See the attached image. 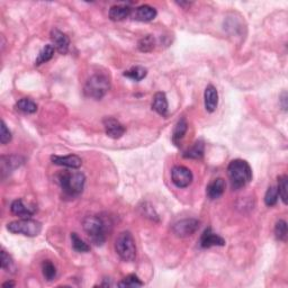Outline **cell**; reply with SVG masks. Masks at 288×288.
I'll return each mask as SVG.
<instances>
[{"label":"cell","mask_w":288,"mask_h":288,"mask_svg":"<svg viewBox=\"0 0 288 288\" xmlns=\"http://www.w3.org/2000/svg\"><path fill=\"white\" fill-rule=\"evenodd\" d=\"M204 103L205 108L208 113H214L216 111L218 105V93L213 85H208L205 89Z\"/></svg>","instance_id":"cell-15"},{"label":"cell","mask_w":288,"mask_h":288,"mask_svg":"<svg viewBox=\"0 0 288 288\" xmlns=\"http://www.w3.org/2000/svg\"><path fill=\"white\" fill-rule=\"evenodd\" d=\"M227 175L231 182V188L233 190H239L252 180V169L245 160L235 159L228 164Z\"/></svg>","instance_id":"cell-1"},{"label":"cell","mask_w":288,"mask_h":288,"mask_svg":"<svg viewBox=\"0 0 288 288\" xmlns=\"http://www.w3.org/2000/svg\"><path fill=\"white\" fill-rule=\"evenodd\" d=\"M278 194L281 198L282 203L285 205L287 204L288 198V177L286 175H282L278 177Z\"/></svg>","instance_id":"cell-28"},{"label":"cell","mask_w":288,"mask_h":288,"mask_svg":"<svg viewBox=\"0 0 288 288\" xmlns=\"http://www.w3.org/2000/svg\"><path fill=\"white\" fill-rule=\"evenodd\" d=\"M13 139V135H12V132L9 131V129L6 125V123L5 121L2 122V131H0V142L2 144H7L12 141Z\"/></svg>","instance_id":"cell-33"},{"label":"cell","mask_w":288,"mask_h":288,"mask_svg":"<svg viewBox=\"0 0 288 288\" xmlns=\"http://www.w3.org/2000/svg\"><path fill=\"white\" fill-rule=\"evenodd\" d=\"M132 11H133V9L130 6H127V5H115V6H113L109 9L108 15L113 22H121L126 20L127 17H130Z\"/></svg>","instance_id":"cell-17"},{"label":"cell","mask_w":288,"mask_h":288,"mask_svg":"<svg viewBox=\"0 0 288 288\" xmlns=\"http://www.w3.org/2000/svg\"><path fill=\"white\" fill-rule=\"evenodd\" d=\"M111 88V81L105 75H94L86 81L84 93L87 97L100 100Z\"/></svg>","instance_id":"cell-4"},{"label":"cell","mask_w":288,"mask_h":288,"mask_svg":"<svg viewBox=\"0 0 288 288\" xmlns=\"http://www.w3.org/2000/svg\"><path fill=\"white\" fill-rule=\"evenodd\" d=\"M225 180L223 178H216L215 180H213L211 184L207 186L206 188V195L209 199H217L221 197L225 191Z\"/></svg>","instance_id":"cell-16"},{"label":"cell","mask_w":288,"mask_h":288,"mask_svg":"<svg viewBox=\"0 0 288 288\" xmlns=\"http://www.w3.org/2000/svg\"><path fill=\"white\" fill-rule=\"evenodd\" d=\"M2 268L5 271L12 272L13 270H15V263H14L13 258L4 249L2 250Z\"/></svg>","instance_id":"cell-32"},{"label":"cell","mask_w":288,"mask_h":288,"mask_svg":"<svg viewBox=\"0 0 288 288\" xmlns=\"http://www.w3.org/2000/svg\"><path fill=\"white\" fill-rule=\"evenodd\" d=\"M168 99L167 96L164 93H157L153 96V102H152V109L154 112H157L159 115L166 117L168 115Z\"/></svg>","instance_id":"cell-18"},{"label":"cell","mask_w":288,"mask_h":288,"mask_svg":"<svg viewBox=\"0 0 288 288\" xmlns=\"http://www.w3.org/2000/svg\"><path fill=\"white\" fill-rule=\"evenodd\" d=\"M51 161L57 166L79 169L82 164V160L79 155L69 154V155H51Z\"/></svg>","instance_id":"cell-13"},{"label":"cell","mask_w":288,"mask_h":288,"mask_svg":"<svg viewBox=\"0 0 288 288\" xmlns=\"http://www.w3.org/2000/svg\"><path fill=\"white\" fill-rule=\"evenodd\" d=\"M188 130V123H187L185 117H181L179 121L176 123L175 129L172 132V142L176 146H179L181 140L184 139V136L187 133Z\"/></svg>","instance_id":"cell-20"},{"label":"cell","mask_w":288,"mask_h":288,"mask_svg":"<svg viewBox=\"0 0 288 288\" xmlns=\"http://www.w3.org/2000/svg\"><path fill=\"white\" fill-rule=\"evenodd\" d=\"M204 152H205V144L202 140H198V141H196L190 149L185 151L182 155H184V158H187V159L198 160L204 157Z\"/></svg>","instance_id":"cell-21"},{"label":"cell","mask_w":288,"mask_h":288,"mask_svg":"<svg viewBox=\"0 0 288 288\" xmlns=\"http://www.w3.org/2000/svg\"><path fill=\"white\" fill-rule=\"evenodd\" d=\"M278 198H279V194H278L277 187L276 186L269 187L266 191V195H264V204L269 207L275 206L278 202Z\"/></svg>","instance_id":"cell-29"},{"label":"cell","mask_w":288,"mask_h":288,"mask_svg":"<svg viewBox=\"0 0 288 288\" xmlns=\"http://www.w3.org/2000/svg\"><path fill=\"white\" fill-rule=\"evenodd\" d=\"M276 239L286 242L287 241V223L284 219H279L275 225Z\"/></svg>","instance_id":"cell-30"},{"label":"cell","mask_w":288,"mask_h":288,"mask_svg":"<svg viewBox=\"0 0 288 288\" xmlns=\"http://www.w3.org/2000/svg\"><path fill=\"white\" fill-rule=\"evenodd\" d=\"M279 102H280V106L286 112L287 111V93L286 91H284V93L279 96Z\"/></svg>","instance_id":"cell-34"},{"label":"cell","mask_w":288,"mask_h":288,"mask_svg":"<svg viewBox=\"0 0 288 288\" xmlns=\"http://www.w3.org/2000/svg\"><path fill=\"white\" fill-rule=\"evenodd\" d=\"M115 250L120 258L124 261H134L136 258L135 240L130 231H123L115 241Z\"/></svg>","instance_id":"cell-5"},{"label":"cell","mask_w":288,"mask_h":288,"mask_svg":"<svg viewBox=\"0 0 288 288\" xmlns=\"http://www.w3.org/2000/svg\"><path fill=\"white\" fill-rule=\"evenodd\" d=\"M14 286H15V282H14V281H6V282H4V284H3V287H4V288L14 287Z\"/></svg>","instance_id":"cell-35"},{"label":"cell","mask_w":288,"mask_h":288,"mask_svg":"<svg viewBox=\"0 0 288 288\" xmlns=\"http://www.w3.org/2000/svg\"><path fill=\"white\" fill-rule=\"evenodd\" d=\"M54 52H56V49H54L53 45L51 44L45 45V47L41 50L38 59L35 60V66L39 67L41 65H43V63H47L48 61L51 60L54 56Z\"/></svg>","instance_id":"cell-23"},{"label":"cell","mask_w":288,"mask_h":288,"mask_svg":"<svg viewBox=\"0 0 288 288\" xmlns=\"http://www.w3.org/2000/svg\"><path fill=\"white\" fill-rule=\"evenodd\" d=\"M143 285L144 284L141 281L140 278L134 275V273L126 276L121 282H118V286L120 287H142Z\"/></svg>","instance_id":"cell-31"},{"label":"cell","mask_w":288,"mask_h":288,"mask_svg":"<svg viewBox=\"0 0 288 288\" xmlns=\"http://www.w3.org/2000/svg\"><path fill=\"white\" fill-rule=\"evenodd\" d=\"M58 182L66 195L77 197L84 191L86 176L80 171H62L58 175Z\"/></svg>","instance_id":"cell-3"},{"label":"cell","mask_w":288,"mask_h":288,"mask_svg":"<svg viewBox=\"0 0 288 288\" xmlns=\"http://www.w3.org/2000/svg\"><path fill=\"white\" fill-rule=\"evenodd\" d=\"M7 230L13 234H22L29 237L38 236L42 232V223L30 217L21 218L7 224Z\"/></svg>","instance_id":"cell-6"},{"label":"cell","mask_w":288,"mask_h":288,"mask_svg":"<svg viewBox=\"0 0 288 288\" xmlns=\"http://www.w3.org/2000/svg\"><path fill=\"white\" fill-rule=\"evenodd\" d=\"M71 243L72 248L77 252H89L90 246L86 243V242L81 239V237L77 234V233H71Z\"/></svg>","instance_id":"cell-26"},{"label":"cell","mask_w":288,"mask_h":288,"mask_svg":"<svg viewBox=\"0 0 288 288\" xmlns=\"http://www.w3.org/2000/svg\"><path fill=\"white\" fill-rule=\"evenodd\" d=\"M23 160L21 157H17V155H11V157H2V162H0V169H2V175L5 177V175H8L9 172H12V170L16 169L17 167H20L23 163Z\"/></svg>","instance_id":"cell-19"},{"label":"cell","mask_w":288,"mask_h":288,"mask_svg":"<svg viewBox=\"0 0 288 288\" xmlns=\"http://www.w3.org/2000/svg\"><path fill=\"white\" fill-rule=\"evenodd\" d=\"M155 48V39L152 35H146L141 39L138 43V49L143 53L152 52Z\"/></svg>","instance_id":"cell-27"},{"label":"cell","mask_w":288,"mask_h":288,"mask_svg":"<svg viewBox=\"0 0 288 288\" xmlns=\"http://www.w3.org/2000/svg\"><path fill=\"white\" fill-rule=\"evenodd\" d=\"M199 245L204 249L212 248V246H224L225 245V240H224L221 235L213 232L211 227H207L206 230L203 232L202 236H200Z\"/></svg>","instance_id":"cell-11"},{"label":"cell","mask_w":288,"mask_h":288,"mask_svg":"<svg viewBox=\"0 0 288 288\" xmlns=\"http://www.w3.org/2000/svg\"><path fill=\"white\" fill-rule=\"evenodd\" d=\"M15 108L24 114H34L38 112V104L30 98H22L16 103Z\"/></svg>","instance_id":"cell-22"},{"label":"cell","mask_w":288,"mask_h":288,"mask_svg":"<svg viewBox=\"0 0 288 288\" xmlns=\"http://www.w3.org/2000/svg\"><path fill=\"white\" fill-rule=\"evenodd\" d=\"M146 75H148V70L141 66H136V67L131 68L130 70H127L123 73V76L129 78V79L133 80V81L143 80L144 78L146 77Z\"/></svg>","instance_id":"cell-24"},{"label":"cell","mask_w":288,"mask_h":288,"mask_svg":"<svg viewBox=\"0 0 288 288\" xmlns=\"http://www.w3.org/2000/svg\"><path fill=\"white\" fill-rule=\"evenodd\" d=\"M158 15L157 9L152 6H149V5H142V6L136 7L135 9L132 11L131 17L133 18L134 21L138 22H143V23H148L153 21L155 17Z\"/></svg>","instance_id":"cell-12"},{"label":"cell","mask_w":288,"mask_h":288,"mask_svg":"<svg viewBox=\"0 0 288 288\" xmlns=\"http://www.w3.org/2000/svg\"><path fill=\"white\" fill-rule=\"evenodd\" d=\"M194 176L190 169L184 166H176L171 170V180L178 188H186L193 182Z\"/></svg>","instance_id":"cell-8"},{"label":"cell","mask_w":288,"mask_h":288,"mask_svg":"<svg viewBox=\"0 0 288 288\" xmlns=\"http://www.w3.org/2000/svg\"><path fill=\"white\" fill-rule=\"evenodd\" d=\"M103 124L105 127V132H106V135L113 140L121 139L126 132L125 126L114 117H105Z\"/></svg>","instance_id":"cell-9"},{"label":"cell","mask_w":288,"mask_h":288,"mask_svg":"<svg viewBox=\"0 0 288 288\" xmlns=\"http://www.w3.org/2000/svg\"><path fill=\"white\" fill-rule=\"evenodd\" d=\"M82 227L95 245L102 246L105 243L108 226L104 217L99 215L86 216L82 221Z\"/></svg>","instance_id":"cell-2"},{"label":"cell","mask_w":288,"mask_h":288,"mask_svg":"<svg viewBox=\"0 0 288 288\" xmlns=\"http://www.w3.org/2000/svg\"><path fill=\"white\" fill-rule=\"evenodd\" d=\"M42 272L45 280L48 281H52L53 279H56L58 273L57 267L54 266V263L50 261V260H44L42 262Z\"/></svg>","instance_id":"cell-25"},{"label":"cell","mask_w":288,"mask_h":288,"mask_svg":"<svg viewBox=\"0 0 288 288\" xmlns=\"http://www.w3.org/2000/svg\"><path fill=\"white\" fill-rule=\"evenodd\" d=\"M50 39L52 41L54 49L60 54H67L70 48V39L66 33L60 30L53 29L50 34Z\"/></svg>","instance_id":"cell-10"},{"label":"cell","mask_w":288,"mask_h":288,"mask_svg":"<svg viewBox=\"0 0 288 288\" xmlns=\"http://www.w3.org/2000/svg\"><path fill=\"white\" fill-rule=\"evenodd\" d=\"M200 222L196 218H185L172 225L173 234L178 237H188L199 230Z\"/></svg>","instance_id":"cell-7"},{"label":"cell","mask_w":288,"mask_h":288,"mask_svg":"<svg viewBox=\"0 0 288 288\" xmlns=\"http://www.w3.org/2000/svg\"><path fill=\"white\" fill-rule=\"evenodd\" d=\"M11 212L18 217H31L36 213V208L33 205L25 204L23 199H16L14 200L11 205Z\"/></svg>","instance_id":"cell-14"}]
</instances>
